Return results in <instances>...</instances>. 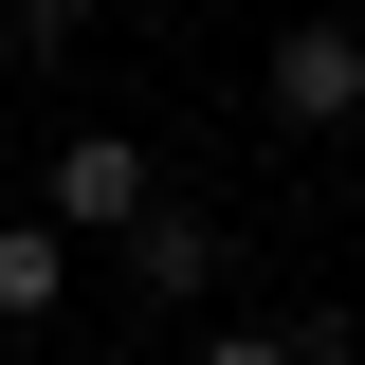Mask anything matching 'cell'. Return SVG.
<instances>
[{
    "label": "cell",
    "mask_w": 365,
    "mask_h": 365,
    "mask_svg": "<svg viewBox=\"0 0 365 365\" xmlns=\"http://www.w3.org/2000/svg\"><path fill=\"white\" fill-rule=\"evenodd\" d=\"M182 365H292V329H201Z\"/></svg>",
    "instance_id": "8992f818"
},
{
    "label": "cell",
    "mask_w": 365,
    "mask_h": 365,
    "mask_svg": "<svg viewBox=\"0 0 365 365\" xmlns=\"http://www.w3.org/2000/svg\"><path fill=\"white\" fill-rule=\"evenodd\" d=\"M0 37H19V55H73V37H91V0H0Z\"/></svg>",
    "instance_id": "5b68a950"
},
{
    "label": "cell",
    "mask_w": 365,
    "mask_h": 365,
    "mask_svg": "<svg viewBox=\"0 0 365 365\" xmlns=\"http://www.w3.org/2000/svg\"><path fill=\"white\" fill-rule=\"evenodd\" d=\"M73 365H128V347H73Z\"/></svg>",
    "instance_id": "52a82bcc"
},
{
    "label": "cell",
    "mask_w": 365,
    "mask_h": 365,
    "mask_svg": "<svg viewBox=\"0 0 365 365\" xmlns=\"http://www.w3.org/2000/svg\"><path fill=\"white\" fill-rule=\"evenodd\" d=\"M110 274H128L146 311H201V292H220V220H201V201H165V220H146V237H128Z\"/></svg>",
    "instance_id": "3957f363"
},
{
    "label": "cell",
    "mask_w": 365,
    "mask_h": 365,
    "mask_svg": "<svg viewBox=\"0 0 365 365\" xmlns=\"http://www.w3.org/2000/svg\"><path fill=\"white\" fill-rule=\"evenodd\" d=\"M55 292H73V237L55 220H0V329H55Z\"/></svg>",
    "instance_id": "277c9868"
},
{
    "label": "cell",
    "mask_w": 365,
    "mask_h": 365,
    "mask_svg": "<svg viewBox=\"0 0 365 365\" xmlns=\"http://www.w3.org/2000/svg\"><path fill=\"white\" fill-rule=\"evenodd\" d=\"M37 220L128 256V237L165 220V182H146V128H55V165H37Z\"/></svg>",
    "instance_id": "6da1fadb"
},
{
    "label": "cell",
    "mask_w": 365,
    "mask_h": 365,
    "mask_svg": "<svg viewBox=\"0 0 365 365\" xmlns=\"http://www.w3.org/2000/svg\"><path fill=\"white\" fill-rule=\"evenodd\" d=\"M0 55H19V37H0Z\"/></svg>",
    "instance_id": "ba28073f"
},
{
    "label": "cell",
    "mask_w": 365,
    "mask_h": 365,
    "mask_svg": "<svg viewBox=\"0 0 365 365\" xmlns=\"http://www.w3.org/2000/svg\"><path fill=\"white\" fill-rule=\"evenodd\" d=\"M256 110L274 128H365V37L347 19H292V37L256 55Z\"/></svg>",
    "instance_id": "7a4b0ae2"
}]
</instances>
